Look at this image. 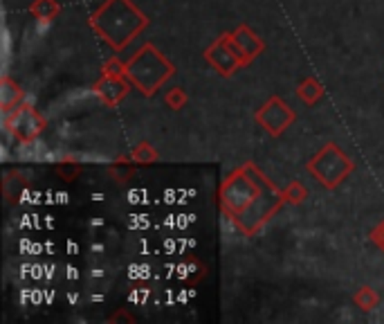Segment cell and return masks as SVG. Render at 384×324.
Listing matches in <instances>:
<instances>
[{
  "label": "cell",
  "instance_id": "6da1fadb",
  "mask_svg": "<svg viewBox=\"0 0 384 324\" xmlns=\"http://www.w3.org/2000/svg\"><path fill=\"white\" fill-rule=\"evenodd\" d=\"M283 203V191L252 162L234 169L218 189L221 212L245 236L259 234Z\"/></svg>",
  "mask_w": 384,
  "mask_h": 324
},
{
  "label": "cell",
  "instance_id": "7a4b0ae2",
  "mask_svg": "<svg viewBox=\"0 0 384 324\" xmlns=\"http://www.w3.org/2000/svg\"><path fill=\"white\" fill-rule=\"evenodd\" d=\"M90 28L104 43H108L115 52L135 39L140 32L147 30L149 18L142 14L135 3L130 0H104V3L90 14Z\"/></svg>",
  "mask_w": 384,
  "mask_h": 324
},
{
  "label": "cell",
  "instance_id": "3957f363",
  "mask_svg": "<svg viewBox=\"0 0 384 324\" xmlns=\"http://www.w3.org/2000/svg\"><path fill=\"white\" fill-rule=\"evenodd\" d=\"M173 75H175L173 64L153 43H144L126 61L128 81L142 95H147V97H153Z\"/></svg>",
  "mask_w": 384,
  "mask_h": 324
},
{
  "label": "cell",
  "instance_id": "277c9868",
  "mask_svg": "<svg viewBox=\"0 0 384 324\" xmlns=\"http://www.w3.org/2000/svg\"><path fill=\"white\" fill-rule=\"evenodd\" d=\"M353 169H355L353 160L335 142L323 144L313 158L308 160V172L326 189H337L353 174Z\"/></svg>",
  "mask_w": 384,
  "mask_h": 324
},
{
  "label": "cell",
  "instance_id": "5b68a950",
  "mask_svg": "<svg viewBox=\"0 0 384 324\" xmlns=\"http://www.w3.org/2000/svg\"><path fill=\"white\" fill-rule=\"evenodd\" d=\"M45 117L30 104H20L5 113V128L20 144H32L45 131Z\"/></svg>",
  "mask_w": 384,
  "mask_h": 324
},
{
  "label": "cell",
  "instance_id": "8992f818",
  "mask_svg": "<svg viewBox=\"0 0 384 324\" xmlns=\"http://www.w3.org/2000/svg\"><path fill=\"white\" fill-rule=\"evenodd\" d=\"M205 59L221 77H232L236 70L245 68L243 54H241V50H238V45L234 43L232 32L221 34L218 39H216L205 50Z\"/></svg>",
  "mask_w": 384,
  "mask_h": 324
},
{
  "label": "cell",
  "instance_id": "52a82bcc",
  "mask_svg": "<svg viewBox=\"0 0 384 324\" xmlns=\"http://www.w3.org/2000/svg\"><path fill=\"white\" fill-rule=\"evenodd\" d=\"M254 119L270 138H279L295 124L297 113L279 97V95H274V97H270L254 113Z\"/></svg>",
  "mask_w": 384,
  "mask_h": 324
},
{
  "label": "cell",
  "instance_id": "ba28073f",
  "mask_svg": "<svg viewBox=\"0 0 384 324\" xmlns=\"http://www.w3.org/2000/svg\"><path fill=\"white\" fill-rule=\"evenodd\" d=\"M130 86L133 83H128V77H111V75H101L97 81H94L92 86V92L97 95V97L106 104L115 108L122 100H126V95L130 92Z\"/></svg>",
  "mask_w": 384,
  "mask_h": 324
},
{
  "label": "cell",
  "instance_id": "9c48e42d",
  "mask_svg": "<svg viewBox=\"0 0 384 324\" xmlns=\"http://www.w3.org/2000/svg\"><path fill=\"white\" fill-rule=\"evenodd\" d=\"M232 36H234V43L238 45V50H241V54H243L245 66H249L263 50H266V43H263V39L249 25H245V23H243V25H238L232 32Z\"/></svg>",
  "mask_w": 384,
  "mask_h": 324
},
{
  "label": "cell",
  "instance_id": "30bf717a",
  "mask_svg": "<svg viewBox=\"0 0 384 324\" xmlns=\"http://www.w3.org/2000/svg\"><path fill=\"white\" fill-rule=\"evenodd\" d=\"M23 97H25V92L9 75L0 79V108H3V113H9L16 106H20Z\"/></svg>",
  "mask_w": 384,
  "mask_h": 324
},
{
  "label": "cell",
  "instance_id": "8fae6325",
  "mask_svg": "<svg viewBox=\"0 0 384 324\" xmlns=\"http://www.w3.org/2000/svg\"><path fill=\"white\" fill-rule=\"evenodd\" d=\"M30 11L36 20L50 23L61 14V3H58V0H34L30 5Z\"/></svg>",
  "mask_w": 384,
  "mask_h": 324
},
{
  "label": "cell",
  "instance_id": "7c38bea8",
  "mask_svg": "<svg viewBox=\"0 0 384 324\" xmlns=\"http://www.w3.org/2000/svg\"><path fill=\"white\" fill-rule=\"evenodd\" d=\"M27 187V176L23 172H9L5 174V180H3V194L7 198V203H16L14 198L20 196V191Z\"/></svg>",
  "mask_w": 384,
  "mask_h": 324
},
{
  "label": "cell",
  "instance_id": "4fadbf2b",
  "mask_svg": "<svg viewBox=\"0 0 384 324\" xmlns=\"http://www.w3.org/2000/svg\"><path fill=\"white\" fill-rule=\"evenodd\" d=\"M297 97L302 100L306 106H315V104L323 97L321 83H319L315 77H308L306 81H302V86L297 88Z\"/></svg>",
  "mask_w": 384,
  "mask_h": 324
},
{
  "label": "cell",
  "instance_id": "5bb4252c",
  "mask_svg": "<svg viewBox=\"0 0 384 324\" xmlns=\"http://www.w3.org/2000/svg\"><path fill=\"white\" fill-rule=\"evenodd\" d=\"M353 302H355V306L359 308V311H373V308H378V304H380V295H378V291H373L371 286H359L357 288V293L353 295Z\"/></svg>",
  "mask_w": 384,
  "mask_h": 324
},
{
  "label": "cell",
  "instance_id": "9a60e30c",
  "mask_svg": "<svg viewBox=\"0 0 384 324\" xmlns=\"http://www.w3.org/2000/svg\"><path fill=\"white\" fill-rule=\"evenodd\" d=\"M133 164H153L158 162V151L151 142H140L137 147L130 151V158H128Z\"/></svg>",
  "mask_w": 384,
  "mask_h": 324
},
{
  "label": "cell",
  "instance_id": "2e32d148",
  "mask_svg": "<svg viewBox=\"0 0 384 324\" xmlns=\"http://www.w3.org/2000/svg\"><path fill=\"white\" fill-rule=\"evenodd\" d=\"M283 198H285V203H290V205H302V203L308 198V189L304 183L292 180V183H287V187L283 189Z\"/></svg>",
  "mask_w": 384,
  "mask_h": 324
},
{
  "label": "cell",
  "instance_id": "e0dca14e",
  "mask_svg": "<svg viewBox=\"0 0 384 324\" xmlns=\"http://www.w3.org/2000/svg\"><path fill=\"white\" fill-rule=\"evenodd\" d=\"M81 169H83V167H81L77 160H72V158H66L63 162H58V164L54 167L56 176H58V178H63V180H68V183H70V180H75V178L81 174Z\"/></svg>",
  "mask_w": 384,
  "mask_h": 324
},
{
  "label": "cell",
  "instance_id": "ac0fdd59",
  "mask_svg": "<svg viewBox=\"0 0 384 324\" xmlns=\"http://www.w3.org/2000/svg\"><path fill=\"white\" fill-rule=\"evenodd\" d=\"M187 102H189V95L182 88H171L169 92L164 95V104L169 106L171 111H182V108L187 106Z\"/></svg>",
  "mask_w": 384,
  "mask_h": 324
},
{
  "label": "cell",
  "instance_id": "d6986e66",
  "mask_svg": "<svg viewBox=\"0 0 384 324\" xmlns=\"http://www.w3.org/2000/svg\"><path fill=\"white\" fill-rule=\"evenodd\" d=\"M101 75H111V77H126V64L122 59L113 56L111 61H108L101 70Z\"/></svg>",
  "mask_w": 384,
  "mask_h": 324
},
{
  "label": "cell",
  "instance_id": "ffe728a7",
  "mask_svg": "<svg viewBox=\"0 0 384 324\" xmlns=\"http://www.w3.org/2000/svg\"><path fill=\"white\" fill-rule=\"evenodd\" d=\"M108 176H111L115 183H126V180H130L133 178V169H126V164H122V172H117V167H111V169H108Z\"/></svg>",
  "mask_w": 384,
  "mask_h": 324
},
{
  "label": "cell",
  "instance_id": "44dd1931",
  "mask_svg": "<svg viewBox=\"0 0 384 324\" xmlns=\"http://www.w3.org/2000/svg\"><path fill=\"white\" fill-rule=\"evenodd\" d=\"M371 241H373V244L384 252V221L376 227L373 232H371Z\"/></svg>",
  "mask_w": 384,
  "mask_h": 324
},
{
  "label": "cell",
  "instance_id": "7402d4cb",
  "mask_svg": "<svg viewBox=\"0 0 384 324\" xmlns=\"http://www.w3.org/2000/svg\"><path fill=\"white\" fill-rule=\"evenodd\" d=\"M117 320H128V322H133V316H128V313H124V311H122V313H117V316L111 318V322H117Z\"/></svg>",
  "mask_w": 384,
  "mask_h": 324
}]
</instances>
